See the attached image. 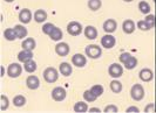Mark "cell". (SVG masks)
I'll return each instance as SVG.
<instances>
[{
  "mask_svg": "<svg viewBox=\"0 0 156 113\" xmlns=\"http://www.w3.org/2000/svg\"><path fill=\"white\" fill-rule=\"evenodd\" d=\"M102 6V2L101 0H88V7L89 9H92L94 12L99 11Z\"/></svg>",
  "mask_w": 156,
  "mask_h": 113,
  "instance_id": "obj_26",
  "label": "cell"
},
{
  "mask_svg": "<svg viewBox=\"0 0 156 113\" xmlns=\"http://www.w3.org/2000/svg\"><path fill=\"white\" fill-rule=\"evenodd\" d=\"M154 1H155V4H156V0H154Z\"/></svg>",
  "mask_w": 156,
  "mask_h": 113,
  "instance_id": "obj_45",
  "label": "cell"
},
{
  "mask_svg": "<svg viewBox=\"0 0 156 113\" xmlns=\"http://www.w3.org/2000/svg\"><path fill=\"white\" fill-rule=\"evenodd\" d=\"M88 110V105L87 103H83V101H78L75 105H74V111L79 113H83Z\"/></svg>",
  "mask_w": 156,
  "mask_h": 113,
  "instance_id": "obj_27",
  "label": "cell"
},
{
  "mask_svg": "<svg viewBox=\"0 0 156 113\" xmlns=\"http://www.w3.org/2000/svg\"><path fill=\"white\" fill-rule=\"evenodd\" d=\"M12 103H13V105L16 106V107H23L26 104V98L23 97V95H19V96H16L13 98Z\"/></svg>",
  "mask_w": 156,
  "mask_h": 113,
  "instance_id": "obj_25",
  "label": "cell"
},
{
  "mask_svg": "<svg viewBox=\"0 0 156 113\" xmlns=\"http://www.w3.org/2000/svg\"><path fill=\"white\" fill-rule=\"evenodd\" d=\"M117 28V22L114 20V19H108L103 22V30L107 32L108 34L110 33H114Z\"/></svg>",
  "mask_w": 156,
  "mask_h": 113,
  "instance_id": "obj_13",
  "label": "cell"
},
{
  "mask_svg": "<svg viewBox=\"0 0 156 113\" xmlns=\"http://www.w3.org/2000/svg\"><path fill=\"white\" fill-rule=\"evenodd\" d=\"M139 77H140V79L142 82H150L154 78V72L150 69L144 68L139 72Z\"/></svg>",
  "mask_w": 156,
  "mask_h": 113,
  "instance_id": "obj_12",
  "label": "cell"
},
{
  "mask_svg": "<svg viewBox=\"0 0 156 113\" xmlns=\"http://www.w3.org/2000/svg\"><path fill=\"white\" fill-rule=\"evenodd\" d=\"M119 111V108H117L116 105H108L105 107V111L103 112L106 113H116Z\"/></svg>",
  "mask_w": 156,
  "mask_h": 113,
  "instance_id": "obj_38",
  "label": "cell"
},
{
  "mask_svg": "<svg viewBox=\"0 0 156 113\" xmlns=\"http://www.w3.org/2000/svg\"><path fill=\"white\" fill-rule=\"evenodd\" d=\"M135 23H134L133 20H130V19H127L123 21V25H122V29L125 32L126 34H132L134 33V30H135Z\"/></svg>",
  "mask_w": 156,
  "mask_h": 113,
  "instance_id": "obj_17",
  "label": "cell"
},
{
  "mask_svg": "<svg viewBox=\"0 0 156 113\" xmlns=\"http://www.w3.org/2000/svg\"><path fill=\"white\" fill-rule=\"evenodd\" d=\"M123 1H126V2H130V1H133V0H123Z\"/></svg>",
  "mask_w": 156,
  "mask_h": 113,
  "instance_id": "obj_44",
  "label": "cell"
},
{
  "mask_svg": "<svg viewBox=\"0 0 156 113\" xmlns=\"http://www.w3.org/2000/svg\"><path fill=\"white\" fill-rule=\"evenodd\" d=\"M83 98H85V100L88 101V103H92V101H95L98 97H96L93 92L90 91V89H89V90L85 91V93H83Z\"/></svg>",
  "mask_w": 156,
  "mask_h": 113,
  "instance_id": "obj_31",
  "label": "cell"
},
{
  "mask_svg": "<svg viewBox=\"0 0 156 113\" xmlns=\"http://www.w3.org/2000/svg\"><path fill=\"white\" fill-rule=\"evenodd\" d=\"M130 96L134 100L140 101L144 98V89L141 84H134L132 90H130Z\"/></svg>",
  "mask_w": 156,
  "mask_h": 113,
  "instance_id": "obj_2",
  "label": "cell"
},
{
  "mask_svg": "<svg viewBox=\"0 0 156 113\" xmlns=\"http://www.w3.org/2000/svg\"><path fill=\"white\" fill-rule=\"evenodd\" d=\"M21 47H23V49H27V50H33V49H35V47H37L35 40H34L33 38H25V40L23 41V43H21Z\"/></svg>",
  "mask_w": 156,
  "mask_h": 113,
  "instance_id": "obj_19",
  "label": "cell"
},
{
  "mask_svg": "<svg viewBox=\"0 0 156 113\" xmlns=\"http://www.w3.org/2000/svg\"><path fill=\"white\" fill-rule=\"evenodd\" d=\"M144 112H155V104L154 103H150V104H148V105L144 107Z\"/></svg>",
  "mask_w": 156,
  "mask_h": 113,
  "instance_id": "obj_39",
  "label": "cell"
},
{
  "mask_svg": "<svg viewBox=\"0 0 156 113\" xmlns=\"http://www.w3.org/2000/svg\"><path fill=\"white\" fill-rule=\"evenodd\" d=\"M63 36V33L62 30L60 29L59 27H54V29L52 30V33L49 34V38L51 40H53V41H60Z\"/></svg>",
  "mask_w": 156,
  "mask_h": 113,
  "instance_id": "obj_20",
  "label": "cell"
},
{
  "mask_svg": "<svg viewBox=\"0 0 156 113\" xmlns=\"http://www.w3.org/2000/svg\"><path fill=\"white\" fill-rule=\"evenodd\" d=\"M139 9H140L141 13H143V14H149V12H150V5H149L147 1H140L139 2Z\"/></svg>",
  "mask_w": 156,
  "mask_h": 113,
  "instance_id": "obj_28",
  "label": "cell"
},
{
  "mask_svg": "<svg viewBox=\"0 0 156 113\" xmlns=\"http://www.w3.org/2000/svg\"><path fill=\"white\" fill-rule=\"evenodd\" d=\"M67 97V92L61 86H56L52 90V98L55 101H62Z\"/></svg>",
  "mask_w": 156,
  "mask_h": 113,
  "instance_id": "obj_6",
  "label": "cell"
},
{
  "mask_svg": "<svg viewBox=\"0 0 156 113\" xmlns=\"http://www.w3.org/2000/svg\"><path fill=\"white\" fill-rule=\"evenodd\" d=\"M130 57H132V55H130L129 53H122L121 55H120V57H119V61H120L122 64H125L126 62L129 60Z\"/></svg>",
  "mask_w": 156,
  "mask_h": 113,
  "instance_id": "obj_37",
  "label": "cell"
},
{
  "mask_svg": "<svg viewBox=\"0 0 156 113\" xmlns=\"http://www.w3.org/2000/svg\"><path fill=\"white\" fill-rule=\"evenodd\" d=\"M86 55L89 57V58H93V60H96L101 56L102 54V49L96 45H89L86 47Z\"/></svg>",
  "mask_w": 156,
  "mask_h": 113,
  "instance_id": "obj_3",
  "label": "cell"
},
{
  "mask_svg": "<svg viewBox=\"0 0 156 113\" xmlns=\"http://www.w3.org/2000/svg\"><path fill=\"white\" fill-rule=\"evenodd\" d=\"M59 71H60V74L65 77H69L72 75V72H73V68H72V65H70L69 63H67V62H62L61 64H60V67H59Z\"/></svg>",
  "mask_w": 156,
  "mask_h": 113,
  "instance_id": "obj_15",
  "label": "cell"
},
{
  "mask_svg": "<svg viewBox=\"0 0 156 113\" xmlns=\"http://www.w3.org/2000/svg\"><path fill=\"white\" fill-rule=\"evenodd\" d=\"M23 72V67L19 64V63H12L9 64L7 68V75L11 78H16L21 75Z\"/></svg>",
  "mask_w": 156,
  "mask_h": 113,
  "instance_id": "obj_5",
  "label": "cell"
},
{
  "mask_svg": "<svg viewBox=\"0 0 156 113\" xmlns=\"http://www.w3.org/2000/svg\"><path fill=\"white\" fill-rule=\"evenodd\" d=\"M5 1H6V2H13L14 0H5Z\"/></svg>",
  "mask_w": 156,
  "mask_h": 113,
  "instance_id": "obj_43",
  "label": "cell"
},
{
  "mask_svg": "<svg viewBox=\"0 0 156 113\" xmlns=\"http://www.w3.org/2000/svg\"><path fill=\"white\" fill-rule=\"evenodd\" d=\"M1 77H4L5 76V67H1Z\"/></svg>",
  "mask_w": 156,
  "mask_h": 113,
  "instance_id": "obj_42",
  "label": "cell"
},
{
  "mask_svg": "<svg viewBox=\"0 0 156 113\" xmlns=\"http://www.w3.org/2000/svg\"><path fill=\"white\" fill-rule=\"evenodd\" d=\"M116 43V40L115 38L113 36V35H110V34H107V35H103L101 38V45L103 48H106V49H110V48H113L114 45Z\"/></svg>",
  "mask_w": 156,
  "mask_h": 113,
  "instance_id": "obj_8",
  "label": "cell"
},
{
  "mask_svg": "<svg viewBox=\"0 0 156 113\" xmlns=\"http://www.w3.org/2000/svg\"><path fill=\"white\" fill-rule=\"evenodd\" d=\"M127 112L128 113H137V112H140V110H139V107H136V106H130V107L127 108Z\"/></svg>",
  "mask_w": 156,
  "mask_h": 113,
  "instance_id": "obj_40",
  "label": "cell"
},
{
  "mask_svg": "<svg viewBox=\"0 0 156 113\" xmlns=\"http://www.w3.org/2000/svg\"><path fill=\"white\" fill-rule=\"evenodd\" d=\"M108 74L113 78H119V77H121V76L123 75V68L119 63H113L108 68Z\"/></svg>",
  "mask_w": 156,
  "mask_h": 113,
  "instance_id": "obj_7",
  "label": "cell"
},
{
  "mask_svg": "<svg viewBox=\"0 0 156 113\" xmlns=\"http://www.w3.org/2000/svg\"><path fill=\"white\" fill-rule=\"evenodd\" d=\"M67 33L72 36H78L82 33V25L78 21H72L67 25Z\"/></svg>",
  "mask_w": 156,
  "mask_h": 113,
  "instance_id": "obj_4",
  "label": "cell"
},
{
  "mask_svg": "<svg viewBox=\"0 0 156 113\" xmlns=\"http://www.w3.org/2000/svg\"><path fill=\"white\" fill-rule=\"evenodd\" d=\"M18 60H19V62H23V63H25V62H27V61H30L33 58V53H32V50H27V49H23L20 53L18 54Z\"/></svg>",
  "mask_w": 156,
  "mask_h": 113,
  "instance_id": "obj_16",
  "label": "cell"
},
{
  "mask_svg": "<svg viewBox=\"0 0 156 113\" xmlns=\"http://www.w3.org/2000/svg\"><path fill=\"white\" fill-rule=\"evenodd\" d=\"M123 65L126 67V69L132 70V69H134L136 65H137V58H136V57H134V56H132V57L127 61Z\"/></svg>",
  "mask_w": 156,
  "mask_h": 113,
  "instance_id": "obj_30",
  "label": "cell"
},
{
  "mask_svg": "<svg viewBox=\"0 0 156 113\" xmlns=\"http://www.w3.org/2000/svg\"><path fill=\"white\" fill-rule=\"evenodd\" d=\"M47 19V13L44 9H37V12L34 13V20L38 23L44 22Z\"/></svg>",
  "mask_w": 156,
  "mask_h": 113,
  "instance_id": "obj_21",
  "label": "cell"
},
{
  "mask_svg": "<svg viewBox=\"0 0 156 113\" xmlns=\"http://www.w3.org/2000/svg\"><path fill=\"white\" fill-rule=\"evenodd\" d=\"M89 112L98 113V112H101V110H100V108H98V107H92V108H89Z\"/></svg>",
  "mask_w": 156,
  "mask_h": 113,
  "instance_id": "obj_41",
  "label": "cell"
},
{
  "mask_svg": "<svg viewBox=\"0 0 156 113\" xmlns=\"http://www.w3.org/2000/svg\"><path fill=\"white\" fill-rule=\"evenodd\" d=\"M4 38H6L7 41H14L16 38H18L14 28H7V29H5V32H4Z\"/></svg>",
  "mask_w": 156,
  "mask_h": 113,
  "instance_id": "obj_22",
  "label": "cell"
},
{
  "mask_svg": "<svg viewBox=\"0 0 156 113\" xmlns=\"http://www.w3.org/2000/svg\"><path fill=\"white\" fill-rule=\"evenodd\" d=\"M23 69H25L27 72L32 74V72H34V71L37 70V63H35L33 60L27 61V62L23 63Z\"/></svg>",
  "mask_w": 156,
  "mask_h": 113,
  "instance_id": "obj_24",
  "label": "cell"
},
{
  "mask_svg": "<svg viewBox=\"0 0 156 113\" xmlns=\"http://www.w3.org/2000/svg\"><path fill=\"white\" fill-rule=\"evenodd\" d=\"M144 21L150 26V28H154L156 25V16L154 14H148L144 18Z\"/></svg>",
  "mask_w": 156,
  "mask_h": 113,
  "instance_id": "obj_34",
  "label": "cell"
},
{
  "mask_svg": "<svg viewBox=\"0 0 156 113\" xmlns=\"http://www.w3.org/2000/svg\"><path fill=\"white\" fill-rule=\"evenodd\" d=\"M72 63H73V65H75L78 68H83L87 63L86 56H83L82 54H75L72 57Z\"/></svg>",
  "mask_w": 156,
  "mask_h": 113,
  "instance_id": "obj_9",
  "label": "cell"
},
{
  "mask_svg": "<svg viewBox=\"0 0 156 113\" xmlns=\"http://www.w3.org/2000/svg\"><path fill=\"white\" fill-rule=\"evenodd\" d=\"M85 36L88 40H95L98 38V29L94 26H87L85 28Z\"/></svg>",
  "mask_w": 156,
  "mask_h": 113,
  "instance_id": "obj_18",
  "label": "cell"
},
{
  "mask_svg": "<svg viewBox=\"0 0 156 113\" xmlns=\"http://www.w3.org/2000/svg\"><path fill=\"white\" fill-rule=\"evenodd\" d=\"M0 99H1V105H0V110L1 111H6L7 110V107L9 106V99L5 96V95H1V97H0Z\"/></svg>",
  "mask_w": 156,
  "mask_h": 113,
  "instance_id": "obj_32",
  "label": "cell"
},
{
  "mask_svg": "<svg viewBox=\"0 0 156 113\" xmlns=\"http://www.w3.org/2000/svg\"><path fill=\"white\" fill-rule=\"evenodd\" d=\"M90 91L93 92L96 97H100L102 93H103V88H102L100 84H96V85H93L90 88Z\"/></svg>",
  "mask_w": 156,
  "mask_h": 113,
  "instance_id": "obj_35",
  "label": "cell"
},
{
  "mask_svg": "<svg viewBox=\"0 0 156 113\" xmlns=\"http://www.w3.org/2000/svg\"><path fill=\"white\" fill-rule=\"evenodd\" d=\"M110 90L114 93H120L122 91V83H120L119 81H113L110 82Z\"/></svg>",
  "mask_w": 156,
  "mask_h": 113,
  "instance_id": "obj_29",
  "label": "cell"
},
{
  "mask_svg": "<svg viewBox=\"0 0 156 113\" xmlns=\"http://www.w3.org/2000/svg\"><path fill=\"white\" fill-rule=\"evenodd\" d=\"M58 78H59V72L56 71L55 68L49 67V68L45 69V71H44V79L46 81L47 83H55L58 81Z\"/></svg>",
  "mask_w": 156,
  "mask_h": 113,
  "instance_id": "obj_1",
  "label": "cell"
},
{
  "mask_svg": "<svg viewBox=\"0 0 156 113\" xmlns=\"http://www.w3.org/2000/svg\"><path fill=\"white\" fill-rule=\"evenodd\" d=\"M26 85H27V88H28L30 90H35V89H38L40 86L39 78L34 75L28 76L27 79H26Z\"/></svg>",
  "mask_w": 156,
  "mask_h": 113,
  "instance_id": "obj_11",
  "label": "cell"
},
{
  "mask_svg": "<svg viewBox=\"0 0 156 113\" xmlns=\"http://www.w3.org/2000/svg\"><path fill=\"white\" fill-rule=\"evenodd\" d=\"M54 25L53 23H51V22H47L45 23L44 26H42V33L45 34V35H48L49 36V34L52 33V30L54 29Z\"/></svg>",
  "mask_w": 156,
  "mask_h": 113,
  "instance_id": "obj_33",
  "label": "cell"
},
{
  "mask_svg": "<svg viewBox=\"0 0 156 113\" xmlns=\"http://www.w3.org/2000/svg\"><path fill=\"white\" fill-rule=\"evenodd\" d=\"M70 49H69V45H67L66 42H60V43H58L56 47H55V53L58 54L59 56H67L68 54H69Z\"/></svg>",
  "mask_w": 156,
  "mask_h": 113,
  "instance_id": "obj_10",
  "label": "cell"
},
{
  "mask_svg": "<svg viewBox=\"0 0 156 113\" xmlns=\"http://www.w3.org/2000/svg\"><path fill=\"white\" fill-rule=\"evenodd\" d=\"M14 30L16 33V36L18 38H23L27 36V29L25 26H21V25H16L14 27Z\"/></svg>",
  "mask_w": 156,
  "mask_h": 113,
  "instance_id": "obj_23",
  "label": "cell"
},
{
  "mask_svg": "<svg viewBox=\"0 0 156 113\" xmlns=\"http://www.w3.org/2000/svg\"><path fill=\"white\" fill-rule=\"evenodd\" d=\"M137 27H139V29H141V30H149V29H151L150 28V26H149L148 23L146 22L144 20H140L139 22H137Z\"/></svg>",
  "mask_w": 156,
  "mask_h": 113,
  "instance_id": "obj_36",
  "label": "cell"
},
{
  "mask_svg": "<svg viewBox=\"0 0 156 113\" xmlns=\"http://www.w3.org/2000/svg\"><path fill=\"white\" fill-rule=\"evenodd\" d=\"M19 20L23 23H30L32 20V13L28 8H23L19 13Z\"/></svg>",
  "mask_w": 156,
  "mask_h": 113,
  "instance_id": "obj_14",
  "label": "cell"
}]
</instances>
